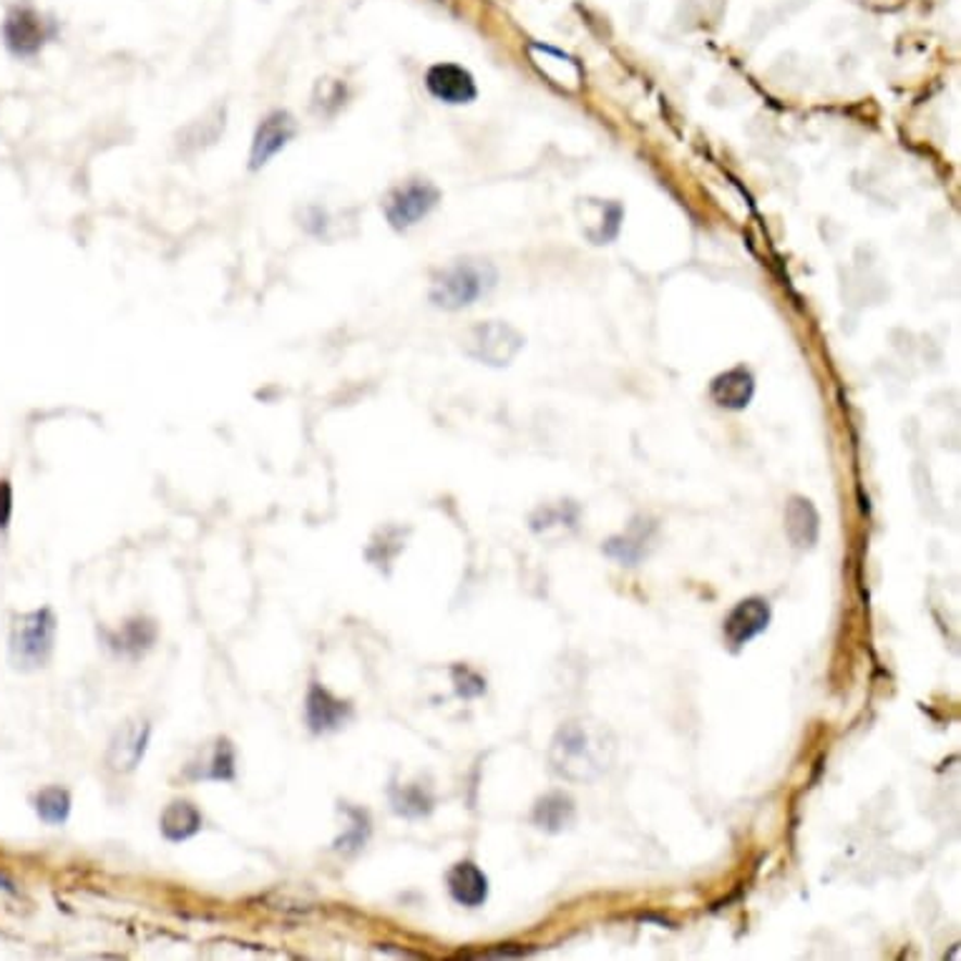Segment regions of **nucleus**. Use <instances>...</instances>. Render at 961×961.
<instances>
[{
    "mask_svg": "<svg viewBox=\"0 0 961 961\" xmlns=\"http://www.w3.org/2000/svg\"><path fill=\"white\" fill-rule=\"evenodd\" d=\"M616 756L614 735L595 720H572L549 745V763L559 778L591 783L610 771Z\"/></svg>",
    "mask_w": 961,
    "mask_h": 961,
    "instance_id": "f257e3e1",
    "label": "nucleus"
},
{
    "mask_svg": "<svg viewBox=\"0 0 961 961\" xmlns=\"http://www.w3.org/2000/svg\"><path fill=\"white\" fill-rule=\"evenodd\" d=\"M496 270L480 260H461L440 272L430 287V302L444 310H461L474 305L494 290Z\"/></svg>",
    "mask_w": 961,
    "mask_h": 961,
    "instance_id": "f03ea898",
    "label": "nucleus"
},
{
    "mask_svg": "<svg viewBox=\"0 0 961 961\" xmlns=\"http://www.w3.org/2000/svg\"><path fill=\"white\" fill-rule=\"evenodd\" d=\"M55 642V616L51 610L21 614L11 629V660L15 667L36 670L51 660Z\"/></svg>",
    "mask_w": 961,
    "mask_h": 961,
    "instance_id": "7ed1b4c3",
    "label": "nucleus"
},
{
    "mask_svg": "<svg viewBox=\"0 0 961 961\" xmlns=\"http://www.w3.org/2000/svg\"><path fill=\"white\" fill-rule=\"evenodd\" d=\"M522 346L524 338L507 323H480L471 327L466 342H463L471 358L494 367L509 365Z\"/></svg>",
    "mask_w": 961,
    "mask_h": 961,
    "instance_id": "20e7f679",
    "label": "nucleus"
},
{
    "mask_svg": "<svg viewBox=\"0 0 961 961\" xmlns=\"http://www.w3.org/2000/svg\"><path fill=\"white\" fill-rule=\"evenodd\" d=\"M51 38V28L43 21V15H38L34 8L18 5L5 15L3 23V43L15 59H30L46 46Z\"/></svg>",
    "mask_w": 961,
    "mask_h": 961,
    "instance_id": "39448f33",
    "label": "nucleus"
},
{
    "mask_svg": "<svg viewBox=\"0 0 961 961\" xmlns=\"http://www.w3.org/2000/svg\"><path fill=\"white\" fill-rule=\"evenodd\" d=\"M438 189L428 182H411L396 189L386 202V217L394 229H408L428 217L430 210L438 204Z\"/></svg>",
    "mask_w": 961,
    "mask_h": 961,
    "instance_id": "423d86ee",
    "label": "nucleus"
},
{
    "mask_svg": "<svg viewBox=\"0 0 961 961\" xmlns=\"http://www.w3.org/2000/svg\"><path fill=\"white\" fill-rule=\"evenodd\" d=\"M149 738H151V725L149 720H126V723L118 727L114 738H111L109 752H107V763L114 773H134L136 767L141 765L143 756H147L149 748Z\"/></svg>",
    "mask_w": 961,
    "mask_h": 961,
    "instance_id": "0eeeda50",
    "label": "nucleus"
},
{
    "mask_svg": "<svg viewBox=\"0 0 961 961\" xmlns=\"http://www.w3.org/2000/svg\"><path fill=\"white\" fill-rule=\"evenodd\" d=\"M771 616H773L771 604H767L763 597L742 599V602L735 604V610L727 614V620L723 624V635L727 639V645H731L733 650H740V647L748 645L750 639H756L760 632L767 629Z\"/></svg>",
    "mask_w": 961,
    "mask_h": 961,
    "instance_id": "6e6552de",
    "label": "nucleus"
},
{
    "mask_svg": "<svg viewBox=\"0 0 961 961\" xmlns=\"http://www.w3.org/2000/svg\"><path fill=\"white\" fill-rule=\"evenodd\" d=\"M352 717L350 702L335 698L323 685L312 683L305 698V720L312 733H335Z\"/></svg>",
    "mask_w": 961,
    "mask_h": 961,
    "instance_id": "1a4fd4ad",
    "label": "nucleus"
},
{
    "mask_svg": "<svg viewBox=\"0 0 961 961\" xmlns=\"http://www.w3.org/2000/svg\"><path fill=\"white\" fill-rule=\"evenodd\" d=\"M426 86L430 96H436L444 103H471L476 99V82L466 68L459 63H436L428 68Z\"/></svg>",
    "mask_w": 961,
    "mask_h": 961,
    "instance_id": "9d476101",
    "label": "nucleus"
},
{
    "mask_svg": "<svg viewBox=\"0 0 961 961\" xmlns=\"http://www.w3.org/2000/svg\"><path fill=\"white\" fill-rule=\"evenodd\" d=\"M295 118L287 114V111H272V114L264 118V122L258 126V134H254L252 141V170H260L270 162L272 157H277L283 151L290 139L295 136Z\"/></svg>",
    "mask_w": 961,
    "mask_h": 961,
    "instance_id": "9b49d317",
    "label": "nucleus"
},
{
    "mask_svg": "<svg viewBox=\"0 0 961 961\" xmlns=\"http://www.w3.org/2000/svg\"><path fill=\"white\" fill-rule=\"evenodd\" d=\"M710 396L720 408L727 411H742L750 405L752 396H756V378L748 367H733V371L720 373L710 386Z\"/></svg>",
    "mask_w": 961,
    "mask_h": 961,
    "instance_id": "f8f14e48",
    "label": "nucleus"
},
{
    "mask_svg": "<svg viewBox=\"0 0 961 961\" xmlns=\"http://www.w3.org/2000/svg\"><path fill=\"white\" fill-rule=\"evenodd\" d=\"M448 891H451L455 903L476 909L488 896V878L476 863L471 861L455 863V866L448 871Z\"/></svg>",
    "mask_w": 961,
    "mask_h": 961,
    "instance_id": "ddd939ff",
    "label": "nucleus"
},
{
    "mask_svg": "<svg viewBox=\"0 0 961 961\" xmlns=\"http://www.w3.org/2000/svg\"><path fill=\"white\" fill-rule=\"evenodd\" d=\"M187 778L191 781H220L232 783L237 778V756L235 748L227 738H220L212 745V750L187 767Z\"/></svg>",
    "mask_w": 961,
    "mask_h": 961,
    "instance_id": "4468645a",
    "label": "nucleus"
},
{
    "mask_svg": "<svg viewBox=\"0 0 961 961\" xmlns=\"http://www.w3.org/2000/svg\"><path fill=\"white\" fill-rule=\"evenodd\" d=\"M819 511L803 496H792L786 507V534L792 547L811 549L819 541Z\"/></svg>",
    "mask_w": 961,
    "mask_h": 961,
    "instance_id": "2eb2a0df",
    "label": "nucleus"
},
{
    "mask_svg": "<svg viewBox=\"0 0 961 961\" xmlns=\"http://www.w3.org/2000/svg\"><path fill=\"white\" fill-rule=\"evenodd\" d=\"M159 826H162L166 840L182 844V840L197 836L199 828H202V813L189 800H174V803L164 808Z\"/></svg>",
    "mask_w": 961,
    "mask_h": 961,
    "instance_id": "dca6fc26",
    "label": "nucleus"
},
{
    "mask_svg": "<svg viewBox=\"0 0 961 961\" xmlns=\"http://www.w3.org/2000/svg\"><path fill=\"white\" fill-rule=\"evenodd\" d=\"M534 823L549 833H559L574 823V803L564 792H549L534 808Z\"/></svg>",
    "mask_w": 961,
    "mask_h": 961,
    "instance_id": "f3484780",
    "label": "nucleus"
},
{
    "mask_svg": "<svg viewBox=\"0 0 961 961\" xmlns=\"http://www.w3.org/2000/svg\"><path fill=\"white\" fill-rule=\"evenodd\" d=\"M154 639H157L154 624L136 616V620L126 622L116 635H109V645L124 654H139L143 650H149V647L154 645Z\"/></svg>",
    "mask_w": 961,
    "mask_h": 961,
    "instance_id": "a211bd4d",
    "label": "nucleus"
},
{
    "mask_svg": "<svg viewBox=\"0 0 961 961\" xmlns=\"http://www.w3.org/2000/svg\"><path fill=\"white\" fill-rule=\"evenodd\" d=\"M36 811L41 815V821L51 823V826H61V823L68 821L71 813V796L68 790L63 788H46L38 792L36 800Z\"/></svg>",
    "mask_w": 961,
    "mask_h": 961,
    "instance_id": "6ab92c4d",
    "label": "nucleus"
},
{
    "mask_svg": "<svg viewBox=\"0 0 961 961\" xmlns=\"http://www.w3.org/2000/svg\"><path fill=\"white\" fill-rule=\"evenodd\" d=\"M13 516V488L8 480H0V532H5Z\"/></svg>",
    "mask_w": 961,
    "mask_h": 961,
    "instance_id": "aec40b11",
    "label": "nucleus"
}]
</instances>
